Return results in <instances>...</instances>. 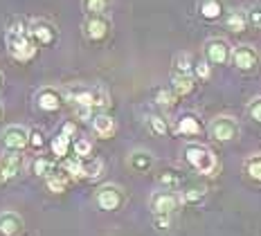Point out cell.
Here are the masks:
<instances>
[{
    "label": "cell",
    "mask_w": 261,
    "mask_h": 236,
    "mask_svg": "<svg viewBox=\"0 0 261 236\" xmlns=\"http://www.w3.org/2000/svg\"><path fill=\"white\" fill-rule=\"evenodd\" d=\"M5 43H7V52L12 54L16 61H30L36 54V43L30 36V25L16 18L5 32Z\"/></svg>",
    "instance_id": "1"
},
{
    "label": "cell",
    "mask_w": 261,
    "mask_h": 236,
    "mask_svg": "<svg viewBox=\"0 0 261 236\" xmlns=\"http://www.w3.org/2000/svg\"><path fill=\"white\" fill-rule=\"evenodd\" d=\"M61 90H63L65 101L74 103V106H86V108H97V111H101V108H106L108 103H111V97H108V92L101 86L74 84V86H65Z\"/></svg>",
    "instance_id": "2"
},
{
    "label": "cell",
    "mask_w": 261,
    "mask_h": 236,
    "mask_svg": "<svg viewBox=\"0 0 261 236\" xmlns=\"http://www.w3.org/2000/svg\"><path fill=\"white\" fill-rule=\"evenodd\" d=\"M182 155L194 171H198L203 175H212L216 171V155L212 153L210 146L198 144V142H187L182 146Z\"/></svg>",
    "instance_id": "3"
},
{
    "label": "cell",
    "mask_w": 261,
    "mask_h": 236,
    "mask_svg": "<svg viewBox=\"0 0 261 236\" xmlns=\"http://www.w3.org/2000/svg\"><path fill=\"white\" fill-rule=\"evenodd\" d=\"M182 202V196H178L176 191L171 189H158L151 194L149 198V207H151V214L153 216H173V214L178 212V207H180Z\"/></svg>",
    "instance_id": "4"
},
{
    "label": "cell",
    "mask_w": 261,
    "mask_h": 236,
    "mask_svg": "<svg viewBox=\"0 0 261 236\" xmlns=\"http://www.w3.org/2000/svg\"><path fill=\"white\" fill-rule=\"evenodd\" d=\"M95 202H97V207L104 212H117V209H122L124 202H126V194H124V189L119 185L106 182L95 191Z\"/></svg>",
    "instance_id": "5"
},
{
    "label": "cell",
    "mask_w": 261,
    "mask_h": 236,
    "mask_svg": "<svg viewBox=\"0 0 261 236\" xmlns=\"http://www.w3.org/2000/svg\"><path fill=\"white\" fill-rule=\"evenodd\" d=\"M212 140L216 142H232L239 137V122L234 117H230V115H219V117H214L207 126Z\"/></svg>",
    "instance_id": "6"
},
{
    "label": "cell",
    "mask_w": 261,
    "mask_h": 236,
    "mask_svg": "<svg viewBox=\"0 0 261 236\" xmlns=\"http://www.w3.org/2000/svg\"><path fill=\"white\" fill-rule=\"evenodd\" d=\"M0 144H3L5 151H16L23 153V149L30 144V130L20 124H12L0 133Z\"/></svg>",
    "instance_id": "7"
},
{
    "label": "cell",
    "mask_w": 261,
    "mask_h": 236,
    "mask_svg": "<svg viewBox=\"0 0 261 236\" xmlns=\"http://www.w3.org/2000/svg\"><path fill=\"white\" fill-rule=\"evenodd\" d=\"M232 50L234 47H230L225 38H210L203 47L205 61L210 65H225L227 61H232Z\"/></svg>",
    "instance_id": "8"
},
{
    "label": "cell",
    "mask_w": 261,
    "mask_h": 236,
    "mask_svg": "<svg viewBox=\"0 0 261 236\" xmlns=\"http://www.w3.org/2000/svg\"><path fill=\"white\" fill-rule=\"evenodd\" d=\"M30 36L36 45H43V47H50L54 45L57 41V27H54L50 20H43V18H34L30 23Z\"/></svg>",
    "instance_id": "9"
},
{
    "label": "cell",
    "mask_w": 261,
    "mask_h": 236,
    "mask_svg": "<svg viewBox=\"0 0 261 236\" xmlns=\"http://www.w3.org/2000/svg\"><path fill=\"white\" fill-rule=\"evenodd\" d=\"M34 101H36V106H39L41 111L54 113V111H59V108L63 106L65 97H63V90H59V88L43 86V88H39V92L34 95Z\"/></svg>",
    "instance_id": "10"
},
{
    "label": "cell",
    "mask_w": 261,
    "mask_h": 236,
    "mask_svg": "<svg viewBox=\"0 0 261 236\" xmlns=\"http://www.w3.org/2000/svg\"><path fill=\"white\" fill-rule=\"evenodd\" d=\"M23 167H25L23 153L5 151L3 155H0V182H9V180H14L16 175L23 171Z\"/></svg>",
    "instance_id": "11"
},
{
    "label": "cell",
    "mask_w": 261,
    "mask_h": 236,
    "mask_svg": "<svg viewBox=\"0 0 261 236\" xmlns=\"http://www.w3.org/2000/svg\"><path fill=\"white\" fill-rule=\"evenodd\" d=\"M232 63H234V68L243 70V72H250V70H254V68H257V63H259L257 47L250 45V43L237 45L234 50H232Z\"/></svg>",
    "instance_id": "12"
},
{
    "label": "cell",
    "mask_w": 261,
    "mask_h": 236,
    "mask_svg": "<svg viewBox=\"0 0 261 236\" xmlns=\"http://www.w3.org/2000/svg\"><path fill=\"white\" fill-rule=\"evenodd\" d=\"M111 32V20L106 18V14H99V16H88L84 23V36L88 41H104Z\"/></svg>",
    "instance_id": "13"
},
{
    "label": "cell",
    "mask_w": 261,
    "mask_h": 236,
    "mask_svg": "<svg viewBox=\"0 0 261 236\" xmlns=\"http://www.w3.org/2000/svg\"><path fill=\"white\" fill-rule=\"evenodd\" d=\"M25 229V221L16 212H3L0 214V236H20Z\"/></svg>",
    "instance_id": "14"
},
{
    "label": "cell",
    "mask_w": 261,
    "mask_h": 236,
    "mask_svg": "<svg viewBox=\"0 0 261 236\" xmlns=\"http://www.w3.org/2000/svg\"><path fill=\"white\" fill-rule=\"evenodd\" d=\"M153 164H155V158L151 155L149 151L138 149V151L128 153V169H130V171H135V173H149L151 169H153Z\"/></svg>",
    "instance_id": "15"
},
{
    "label": "cell",
    "mask_w": 261,
    "mask_h": 236,
    "mask_svg": "<svg viewBox=\"0 0 261 236\" xmlns=\"http://www.w3.org/2000/svg\"><path fill=\"white\" fill-rule=\"evenodd\" d=\"M200 130H203V126H200V119L196 117L194 113H182L180 117L176 119V133L194 137V135H198Z\"/></svg>",
    "instance_id": "16"
},
{
    "label": "cell",
    "mask_w": 261,
    "mask_h": 236,
    "mask_svg": "<svg viewBox=\"0 0 261 236\" xmlns=\"http://www.w3.org/2000/svg\"><path fill=\"white\" fill-rule=\"evenodd\" d=\"M115 119L111 117V115H104V113H99V115H95L92 117V130H95L99 137H111L113 133H115Z\"/></svg>",
    "instance_id": "17"
},
{
    "label": "cell",
    "mask_w": 261,
    "mask_h": 236,
    "mask_svg": "<svg viewBox=\"0 0 261 236\" xmlns=\"http://www.w3.org/2000/svg\"><path fill=\"white\" fill-rule=\"evenodd\" d=\"M171 90L176 97H187L194 92V76L192 74H173L171 76Z\"/></svg>",
    "instance_id": "18"
},
{
    "label": "cell",
    "mask_w": 261,
    "mask_h": 236,
    "mask_svg": "<svg viewBox=\"0 0 261 236\" xmlns=\"http://www.w3.org/2000/svg\"><path fill=\"white\" fill-rule=\"evenodd\" d=\"M225 25L230 32H243L248 27V16L246 12H241V9H232L230 14H227L225 18Z\"/></svg>",
    "instance_id": "19"
},
{
    "label": "cell",
    "mask_w": 261,
    "mask_h": 236,
    "mask_svg": "<svg viewBox=\"0 0 261 236\" xmlns=\"http://www.w3.org/2000/svg\"><path fill=\"white\" fill-rule=\"evenodd\" d=\"M173 74H194V61L187 52L173 57Z\"/></svg>",
    "instance_id": "20"
},
{
    "label": "cell",
    "mask_w": 261,
    "mask_h": 236,
    "mask_svg": "<svg viewBox=\"0 0 261 236\" xmlns=\"http://www.w3.org/2000/svg\"><path fill=\"white\" fill-rule=\"evenodd\" d=\"M198 9L205 20H216V18H221V14H223V5L219 0H203Z\"/></svg>",
    "instance_id": "21"
},
{
    "label": "cell",
    "mask_w": 261,
    "mask_h": 236,
    "mask_svg": "<svg viewBox=\"0 0 261 236\" xmlns=\"http://www.w3.org/2000/svg\"><path fill=\"white\" fill-rule=\"evenodd\" d=\"M243 169H246L248 178L254 180V182H261V153H254V155L246 158L243 162Z\"/></svg>",
    "instance_id": "22"
},
{
    "label": "cell",
    "mask_w": 261,
    "mask_h": 236,
    "mask_svg": "<svg viewBox=\"0 0 261 236\" xmlns=\"http://www.w3.org/2000/svg\"><path fill=\"white\" fill-rule=\"evenodd\" d=\"M111 3L113 0H81V7L88 16H99L111 9Z\"/></svg>",
    "instance_id": "23"
},
{
    "label": "cell",
    "mask_w": 261,
    "mask_h": 236,
    "mask_svg": "<svg viewBox=\"0 0 261 236\" xmlns=\"http://www.w3.org/2000/svg\"><path fill=\"white\" fill-rule=\"evenodd\" d=\"M158 185H160L162 189L176 191L178 187L182 185V175L178 173V171H162L160 175H158Z\"/></svg>",
    "instance_id": "24"
},
{
    "label": "cell",
    "mask_w": 261,
    "mask_h": 236,
    "mask_svg": "<svg viewBox=\"0 0 261 236\" xmlns=\"http://www.w3.org/2000/svg\"><path fill=\"white\" fill-rule=\"evenodd\" d=\"M146 126H149V130L153 135H167V130H169L167 119H162L160 115H149V117H146Z\"/></svg>",
    "instance_id": "25"
},
{
    "label": "cell",
    "mask_w": 261,
    "mask_h": 236,
    "mask_svg": "<svg viewBox=\"0 0 261 236\" xmlns=\"http://www.w3.org/2000/svg\"><path fill=\"white\" fill-rule=\"evenodd\" d=\"M45 182H47V189H50V191H54V194H63L65 187H68V175H63V173H50Z\"/></svg>",
    "instance_id": "26"
},
{
    "label": "cell",
    "mask_w": 261,
    "mask_h": 236,
    "mask_svg": "<svg viewBox=\"0 0 261 236\" xmlns=\"http://www.w3.org/2000/svg\"><path fill=\"white\" fill-rule=\"evenodd\" d=\"M63 171L70 178H84V158H74V160L63 162Z\"/></svg>",
    "instance_id": "27"
},
{
    "label": "cell",
    "mask_w": 261,
    "mask_h": 236,
    "mask_svg": "<svg viewBox=\"0 0 261 236\" xmlns=\"http://www.w3.org/2000/svg\"><path fill=\"white\" fill-rule=\"evenodd\" d=\"M68 146H70V135H65V133L57 135L52 140V151H54L57 158H63L65 153H68Z\"/></svg>",
    "instance_id": "28"
},
{
    "label": "cell",
    "mask_w": 261,
    "mask_h": 236,
    "mask_svg": "<svg viewBox=\"0 0 261 236\" xmlns=\"http://www.w3.org/2000/svg\"><path fill=\"white\" fill-rule=\"evenodd\" d=\"M101 173H104V162H101V160H92L88 164H84V178L97 180Z\"/></svg>",
    "instance_id": "29"
},
{
    "label": "cell",
    "mask_w": 261,
    "mask_h": 236,
    "mask_svg": "<svg viewBox=\"0 0 261 236\" xmlns=\"http://www.w3.org/2000/svg\"><path fill=\"white\" fill-rule=\"evenodd\" d=\"M246 16H248V27L261 30V3H254L246 12Z\"/></svg>",
    "instance_id": "30"
},
{
    "label": "cell",
    "mask_w": 261,
    "mask_h": 236,
    "mask_svg": "<svg viewBox=\"0 0 261 236\" xmlns=\"http://www.w3.org/2000/svg\"><path fill=\"white\" fill-rule=\"evenodd\" d=\"M52 167H54V164L50 160H45V158H36L34 164H32V171H34L36 175H45V178H47V175L52 173Z\"/></svg>",
    "instance_id": "31"
},
{
    "label": "cell",
    "mask_w": 261,
    "mask_h": 236,
    "mask_svg": "<svg viewBox=\"0 0 261 236\" xmlns=\"http://www.w3.org/2000/svg\"><path fill=\"white\" fill-rule=\"evenodd\" d=\"M194 74H196V79H200V81H207L210 76H212V65L205 61H198V63H194Z\"/></svg>",
    "instance_id": "32"
},
{
    "label": "cell",
    "mask_w": 261,
    "mask_h": 236,
    "mask_svg": "<svg viewBox=\"0 0 261 236\" xmlns=\"http://www.w3.org/2000/svg\"><path fill=\"white\" fill-rule=\"evenodd\" d=\"M155 101L160 103V106H167V108H171L173 103H176V92H169V90H165V88H162V90H158V95H155Z\"/></svg>",
    "instance_id": "33"
},
{
    "label": "cell",
    "mask_w": 261,
    "mask_h": 236,
    "mask_svg": "<svg viewBox=\"0 0 261 236\" xmlns=\"http://www.w3.org/2000/svg\"><path fill=\"white\" fill-rule=\"evenodd\" d=\"M205 198V189H200V187H192V189H187L182 194V202H200Z\"/></svg>",
    "instance_id": "34"
},
{
    "label": "cell",
    "mask_w": 261,
    "mask_h": 236,
    "mask_svg": "<svg viewBox=\"0 0 261 236\" xmlns=\"http://www.w3.org/2000/svg\"><path fill=\"white\" fill-rule=\"evenodd\" d=\"M30 144H32V149H36V151H41L43 146H45V135H43V130H39V128L30 130Z\"/></svg>",
    "instance_id": "35"
},
{
    "label": "cell",
    "mask_w": 261,
    "mask_h": 236,
    "mask_svg": "<svg viewBox=\"0 0 261 236\" xmlns=\"http://www.w3.org/2000/svg\"><path fill=\"white\" fill-rule=\"evenodd\" d=\"M248 115L254 119V122H261V95L254 97V99L248 103Z\"/></svg>",
    "instance_id": "36"
},
{
    "label": "cell",
    "mask_w": 261,
    "mask_h": 236,
    "mask_svg": "<svg viewBox=\"0 0 261 236\" xmlns=\"http://www.w3.org/2000/svg\"><path fill=\"white\" fill-rule=\"evenodd\" d=\"M90 151H92V144L88 140H77V142H74V153H77V158L90 155Z\"/></svg>",
    "instance_id": "37"
},
{
    "label": "cell",
    "mask_w": 261,
    "mask_h": 236,
    "mask_svg": "<svg viewBox=\"0 0 261 236\" xmlns=\"http://www.w3.org/2000/svg\"><path fill=\"white\" fill-rule=\"evenodd\" d=\"M63 133H65V135H72V133H74V126H72V124H65V126H63Z\"/></svg>",
    "instance_id": "38"
},
{
    "label": "cell",
    "mask_w": 261,
    "mask_h": 236,
    "mask_svg": "<svg viewBox=\"0 0 261 236\" xmlns=\"http://www.w3.org/2000/svg\"><path fill=\"white\" fill-rule=\"evenodd\" d=\"M3 84H5V76H3V72H0V88H3Z\"/></svg>",
    "instance_id": "39"
},
{
    "label": "cell",
    "mask_w": 261,
    "mask_h": 236,
    "mask_svg": "<svg viewBox=\"0 0 261 236\" xmlns=\"http://www.w3.org/2000/svg\"><path fill=\"white\" fill-rule=\"evenodd\" d=\"M0 115H3V103H0Z\"/></svg>",
    "instance_id": "40"
}]
</instances>
